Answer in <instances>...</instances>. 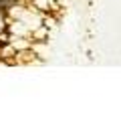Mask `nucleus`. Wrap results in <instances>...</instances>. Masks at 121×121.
Returning a JSON list of instances; mask_svg holds the SVG:
<instances>
[{
    "label": "nucleus",
    "instance_id": "1",
    "mask_svg": "<svg viewBox=\"0 0 121 121\" xmlns=\"http://www.w3.org/2000/svg\"><path fill=\"white\" fill-rule=\"evenodd\" d=\"M12 2H16V4H18V0H12Z\"/></svg>",
    "mask_w": 121,
    "mask_h": 121
}]
</instances>
